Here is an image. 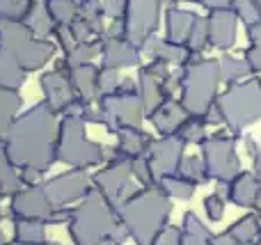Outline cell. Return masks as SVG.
Segmentation results:
<instances>
[{
	"label": "cell",
	"instance_id": "cell-1",
	"mask_svg": "<svg viewBox=\"0 0 261 245\" xmlns=\"http://www.w3.org/2000/svg\"><path fill=\"white\" fill-rule=\"evenodd\" d=\"M58 113L46 101L16 115L3 135V149L18 170L35 168L48 172L58 160Z\"/></svg>",
	"mask_w": 261,
	"mask_h": 245
},
{
	"label": "cell",
	"instance_id": "cell-2",
	"mask_svg": "<svg viewBox=\"0 0 261 245\" xmlns=\"http://www.w3.org/2000/svg\"><path fill=\"white\" fill-rule=\"evenodd\" d=\"M170 213H172V197L163 190L161 183L140 186L117 209L119 223H122V227L126 229L128 238L135 245L156 243L158 234L170 223Z\"/></svg>",
	"mask_w": 261,
	"mask_h": 245
},
{
	"label": "cell",
	"instance_id": "cell-3",
	"mask_svg": "<svg viewBox=\"0 0 261 245\" xmlns=\"http://www.w3.org/2000/svg\"><path fill=\"white\" fill-rule=\"evenodd\" d=\"M67 227L73 245H99L103 241L124 245L128 238L126 229L117 218V211L94 186L78 202V206H73Z\"/></svg>",
	"mask_w": 261,
	"mask_h": 245
},
{
	"label": "cell",
	"instance_id": "cell-4",
	"mask_svg": "<svg viewBox=\"0 0 261 245\" xmlns=\"http://www.w3.org/2000/svg\"><path fill=\"white\" fill-rule=\"evenodd\" d=\"M216 105L229 135L241 138L245 128L261 119V78H248L229 85V90L216 99Z\"/></svg>",
	"mask_w": 261,
	"mask_h": 245
},
{
	"label": "cell",
	"instance_id": "cell-5",
	"mask_svg": "<svg viewBox=\"0 0 261 245\" xmlns=\"http://www.w3.org/2000/svg\"><path fill=\"white\" fill-rule=\"evenodd\" d=\"M220 83L222 78L218 60H197L193 64H186L179 76V101L190 115H206L218 99Z\"/></svg>",
	"mask_w": 261,
	"mask_h": 245
},
{
	"label": "cell",
	"instance_id": "cell-6",
	"mask_svg": "<svg viewBox=\"0 0 261 245\" xmlns=\"http://www.w3.org/2000/svg\"><path fill=\"white\" fill-rule=\"evenodd\" d=\"M0 46L18 60L25 71L46 67L55 55V44L48 37H37L23 21L0 18Z\"/></svg>",
	"mask_w": 261,
	"mask_h": 245
},
{
	"label": "cell",
	"instance_id": "cell-7",
	"mask_svg": "<svg viewBox=\"0 0 261 245\" xmlns=\"http://www.w3.org/2000/svg\"><path fill=\"white\" fill-rule=\"evenodd\" d=\"M58 163L69 168H96L106 163L103 147L90 140L85 133V122L81 117L62 115L58 126Z\"/></svg>",
	"mask_w": 261,
	"mask_h": 245
},
{
	"label": "cell",
	"instance_id": "cell-8",
	"mask_svg": "<svg viewBox=\"0 0 261 245\" xmlns=\"http://www.w3.org/2000/svg\"><path fill=\"white\" fill-rule=\"evenodd\" d=\"M96 103L103 113V126L108 128V133H117L124 126H140L144 117L135 80H122L113 94L101 96Z\"/></svg>",
	"mask_w": 261,
	"mask_h": 245
},
{
	"label": "cell",
	"instance_id": "cell-9",
	"mask_svg": "<svg viewBox=\"0 0 261 245\" xmlns=\"http://www.w3.org/2000/svg\"><path fill=\"white\" fill-rule=\"evenodd\" d=\"M202 149V160L206 168L208 181H231L241 168V158L236 154V138L227 135V133H213L199 145Z\"/></svg>",
	"mask_w": 261,
	"mask_h": 245
},
{
	"label": "cell",
	"instance_id": "cell-10",
	"mask_svg": "<svg viewBox=\"0 0 261 245\" xmlns=\"http://www.w3.org/2000/svg\"><path fill=\"white\" fill-rule=\"evenodd\" d=\"M163 14V0H126L124 7V39L142 48L151 39Z\"/></svg>",
	"mask_w": 261,
	"mask_h": 245
},
{
	"label": "cell",
	"instance_id": "cell-11",
	"mask_svg": "<svg viewBox=\"0 0 261 245\" xmlns=\"http://www.w3.org/2000/svg\"><path fill=\"white\" fill-rule=\"evenodd\" d=\"M130 179H133L130 160L119 158V160L103 163V168L96 170V172L92 174V186L117 211L119 206H122V202L130 195Z\"/></svg>",
	"mask_w": 261,
	"mask_h": 245
},
{
	"label": "cell",
	"instance_id": "cell-12",
	"mask_svg": "<svg viewBox=\"0 0 261 245\" xmlns=\"http://www.w3.org/2000/svg\"><path fill=\"white\" fill-rule=\"evenodd\" d=\"M44 188L55 209H67L71 204H78L92 190V177L85 168H71L44 181Z\"/></svg>",
	"mask_w": 261,
	"mask_h": 245
},
{
	"label": "cell",
	"instance_id": "cell-13",
	"mask_svg": "<svg viewBox=\"0 0 261 245\" xmlns=\"http://www.w3.org/2000/svg\"><path fill=\"white\" fill-rule=\"evenodd\" d=\"M53 211L55 206L48 200L44 181L35 186H23L9 197V218L12 220H41L44 225H48Z\"/></svg>",
	"mask_w": 261,
	"mask_h": 245
},
{
	"label": "cell",
	"instance_id": "cell-14",
	"mask_svg": "<svg viewBox=\"0 0 261 245\" xmlns=\"http://www.w3.org/2000/svg\"><path fill=\"white\" fill-rule=\"evenodd\" d=\"M184 149L186 145L176 135H161L158 140L151 142V147L147 151V158L151 163L153 174H156V181L179 174L181 160L186 156Z\"/></svg>",
	"mask_w": 261,
	"mask_h": 245
},
{
	"label": "cell",
	"instance_id": "cell-15",
	"mask_svg": "<svg viewBox=\"0 0 261 245\" xmlns=\"http://www.w3.org/2000/svg\"><path fill=\"white\" fill-rule=\"evenodd\" d=\"M71 67L67 64V60L55 64L53 71H46L44 76L39 78V85H41V92H44V101L55 110L58 115L64 113L69 103L76 99V92L71 87Z\"/></svg>",
	"mask_w": 261,
	"mask_h": 245
},
{
	"label": "cell",
	"instance_id": "cell-16",
	"mask_svg": "<svg viewBox=\"0 0 261 245\" xmlns=\"http://www.w3.org/2000/svg\"><path fill=\"white\" fill-rule=\"evenodd\" d=\"M142 48L130 44L124 37H106L101 39V67L108 69H126V67H138Z\"/></svg>",
	"mask_w": 261,
	"mask_h": 245
},
{
	"label": "cell",
	"instance_id": "cell-17",
	"mask_svg": "<svg viewBox=\"0 0 261 245\" xmlns=\"http://www.w3.org/2000/svg\"><path fill=\"white\" fill-rule=\"evenodd\" d=\"M208 23V46L220 50H229L236 44L239 35V16L234 9H213L206 18Z\"/></svg>",
	"mask_w": 261,
	"mask_h": 245
},
{
	"label": "cell",
	"instance_id": "cell-18",
	"mask_svg": "<svg viewBox=\"0 0 261 245\" xmlns=\"http://www.w3.org/2000/svg\"><path fill=\"white\" fill-rule=\"evenodd\" d=\"M99 71H101V67L85 62V64L73 67L71 73H69L73 92L85 103H96L99 101Z\"/></svg>",
	"mask_w": 261,
	"mask_h": 245
},
{
	"label": "cell",
	"instance_id": "cell-19",
	"mask_svg": "<svg viewBox=\"0 0 261 245\" xmlns=\"http://www.w3.org/2000/svg\"><path fill=\"white\" fill-rule=\"evenodd\" d=\"M188 110L184 108L181 101L167 99L165 103H161L151 115H147L149 122L153 124V128L158 131V135H174L176 128L184 124V119L188 117Z\"/></svg>",
	"mask_w": 261,
	"mask_h": 245
},
{
	"label": "cell",
	"instance_id": "cell-20",
	"mask_svg": "<svg viewBox=\"0 0 261 245\" xmlns=\"http://www.w3.org/2000/svg\"><path fill=\"white\" fill-rule=\"evenodd\" d=\"M135 87H138V96H140V101H142L144 117L151 115L153 110H156L161 103H165L167 99H172V96L165 92V87H163L161 78H156L153 73H149L144 67L140 69L138 80H135Z\"/></svg>",
	"mask_w": 261,
	"mask_h": 245
},
{
	"label": "cell",
	"instance_id": "cell-21",
	"mask_svg": "<svg viewBox=\"0 0 261 245\" xmlns=\"http://www.w3.org/2000/svg\"><path fill=\"white\" fill-rule=\"evenodd\" d=\"M261 190V181L254 177V172H239L229 181V195L227 202L241 206V209H254V202Z\"/></svg>",
	"mask_w": 261,
	"mask_h": 245
},
{
	"label": "cell",
	"instance_id": "cell-22",
	"mask_svg": "<svg viewBox=\"0 0 261 245\" xmlns=\"http://www.w3.org/2000/svg\"><path fill=\"white\" fill-rule=\"evenodd\" d=\"M197 14L181 7H167L165 12V39L172 44H186L190 30H193Z\"/></svg>",
	"mask_w": 261,
	"mask_h": 245
},
{
	"label": "cell",
	"instance_id": "cell-23",
	"mask_svg": "<svg viewBox=\"0 0 261 245\" xmlns=\"http://www.w3.org/2000/svg\"><path fill=\"white\" fill-rule=\"evenodd\" d=\"M117 147L122 151L124 158H138V156H147L149 147H151L153 138L149 133H144L140 126H124L117 133Z\"/></svg>",
	"mask_w": 261,
	"mask_h": 245
},
{
	"label": "cell",
	"instance_id": "cell-24",
	"mask_svg": "<svg viewBox=\"0 0 261 245\" xmlns=\"http://www.w3.org/2000/svg\"><path fill=\"white\" fill-rule=\"evenodd\" d=\"M23 23H25L37 37H50L58 30V23H55L53 16L48 14V7H46L44 0H35V3H32V7L28 9Z\"/></svg>",
	"mask_w": 261,
	"mask_h": 245
},
{
	"label": "cell",
	"instance_id": "cell-25",
	"mask_svg": "<svg viewBox=\"0 0 261 245\" xmlns=\"http://www.w3.org/2000/svg\"><path fill=\"white\" fill-rule=\"evenodd\" d=\"M28 71L18 64V60L0 46V87L5 90H18L25 83Z\"/></svg>",
	"mask_w": 261,
	"mask_h": 245
},
{
	"label": "cell",
	"instance_id": "cell-26",
	"mask_svg": "<svg viewBox=\"0 0 261 245\" xmlns=\"http://www.w3.org/2000/svg\"><path fill=\"white\" fill-rule=\"evenodd\" d=\"M227 232L241 245H254L259 238V232H261V220H259V215L248 213V215H243V218L234 220V223L227 227Z\"/></svg>",
	"mask_w": 261,
	"mask_h": 245
},
{
	"label": "cell",
	"instance_id": "cell-27",
	"mask_svg": "<svg viewBox=\"0 0 261 245\" xmlns=\"http://www.w3.org/2000/svg\"><path fill=\"white\" fill-rule=\"evenodd\" d=\"M21 105H23V99L18 94V90H5V87H0V140L7 133L14 117L18 115Z\"/></svg>",
	"mask_w": 261,
	"mask_h": 245
},
{
	"label": "cell",
	"instance_id": "cell-28",
	"mask_svg": "<svg viewBox=\"0 0 261 245\" xmlns=\"http://www.w3.org/2000/svg\"><path fill=\"white\" fill-rule=\"evenodd\" d=\"M21 188H23V181H21V174H18V168L9 160V156L0 147V195L12 197Z\"/></svg>",
	"mask_w": 261,
	"mask_h": 245
},
{
	"label": "cell",
	"instance_id": "cell-29",
	"mask_svg": "<svg viewBox=\"0 0 261 245\" xmlns=\"http://www.w3.org/2000/svg\"><path fill=\"white\" fill-rule=\"evenodd\" d=\"M204 128H206V117H204V115H188V117L184 119V124L176 128L174 135L179 138L184 145H202V142L206 140Z\"/></svg>",
	"mask_w": 261,
	"mask_h": 245
},
{
	"label": "cell",
	"instance_id": "cell-30",
	"mask_svg": "<svg viewBox=\"0 0 261 245\" xmlns=\"http://www.w3.org/2000/svg\"><path fill=\"white\" fill-rule=\"evenodd\" d=\"M46 225L41 220H14V243H44Z\"/></svg>",
	"mask_w": 261,
	"mask_h": 245
},
{
	"label": "cell",
	"instance_id": "cell-31",
	"mask_svg": "<svg viewBox=\"0 0 261 245\" xmlns=\"http://www.w3.org/2000/svg\"><path fill=\"white\" fill-rule=\"evenodd\" d=\"M218 64H220V78L227 85H236V83H241L243 78H248L252 73L245 58L241 60V58H231V55H222L218 60Z\"/></svg>",
	"mask_w": 261,
	"mask_h": 245
},
{
	"label": "cell",
	"instance_id": "cell-32",
	"mask_svg": "<svg viewBox=\"0 0 261 245\" xmlns=\"http://www.w3.org/2000/svg\"><path fill=\"white\" fill-rule=\"evenodd\" d=\"M248 32V41L250 46L245 48V62H248L250 71L259 73L261 71V21L252 23V25H245Z\"/></svg>",
	"mask_w": 261,
	"mask_h": 245
},
{
	"label": "cell",
	"instance_id": "cell-33",
	"mask_svg": "<svg viewBox=\"0 0 261 245\" xmlns=\"http://www.w3.org/2000/svg\"><path fill=\"white\" fill-rule=\"evenodd\" d=\"M78 16L85 18L92 28H94L96 37L103 39V3L101 0H81L78 3Z\"/></svg>",
	"mask_w": 261,
	"mask_h": 245
},
{
	"label": "cell",
	"instance_id": "cell-34",
	"mask_svg": "<svg viewBox=\"0 0 261 245\" xmlns=\"http://www.w3.org/2000/svg\"><path fill=\"white\" fill-rule=\"evenodd\" d=\"M161 188L167 193V195L172 197V200H181V202H186V200H190V197L195 195V183H190L188 179H184L181 174H174V177H165V179H161Z\"/></svg>",
	"mask_w": 261,
	"mask_h": 245
},
{
	"label": "cell",
	"instance_id": "cell-35",
	"mask_svg": "<svg viewBox=\"0 0 261 245\" xmlns=\"http://www.w3.org/2000/svg\"><path fill=\"white\" fill-rule=\"evenodd\" d=\"M48 14L58 25H69L78 16V3L76 0H44Z\"/></svg>",
	"mask_w": 261,
	"mask_h": 245
},
{
	"label": "cell",
	"instance_id": "cell-36",
	"mask_svg": "<svg viewBox=\"0 0 261 245\" xmlns=\"http://www.w3.org/2000/svg\"><path fill=\"white\" fill-rule=\"evenodd\" d=\"M179 174L184 179H188L190 183H195V186L208 181L206 168H204L202 156H184V160H181V168H179Z\"/></svg>",
	"mask_w": 261,
	"mask_h": 245
},
{
	"label": "cell",
	"instance_id": "cell-37",
	"mask_svg": "<svg viewBox=\"0 0 261 245\" xmlns=\"http://www.w3.org/2000/svg\"><path fill=\"white\" fill-rule=\"evenodd\" d=\"M186 46H188L190 53L202 55V50L208 46V23H206V18L197 16V21H195L188 39H186Z\"/></svg>",
	"mask_w": 261,
	"mask_h": 245
},
{
	"label": "cell",
	"instance_id": "cell-38",
	"mask_svg": "<svg viewBox=\"0 0 261 245\" xmlns=\"http://www.w3.org/2000/svg\"><path fill=\"white\" fill-rule=\"evenodd\" d=\"M96 55H101V41H87V44H78L71 53L64 55V60H67V64L73 69V67H78V64L92 62Z\"/></svg>",
	"mask_w": 261,
	"mask_h": 245
},
{
	"label": "cell",
	"instance_id": "cell-39",
	"mask_svg": "<svg viewBox=\"0 0 261 245\" xmlns=\"http://www.w3.org/2000/svg\"><path fill=\"white\" fill-rule=\"evenodd\" d=\"M130 172H133V179L140 183V186H153L156 181V174L151 170V163H149L147 156H138V158H130Z\"/></svg>",
	"mask_w": 261,
	"mask_h": 245
},
{
	"label": "cell",
	"instance_id": "cell-40",
	"mask_svg": "<svg viewBox=\"0 0 261 245\" xmlns=\"http://www.w3.org/2000/svg\"><path fill=\"white\" fill-rule=\"evenodd\" d=\"M181 232L193 234V236L208 238V241H213V236H216V234H213L211 229L202 223V220H199V215L195 213V211H186L184 213V218H181Z\"/></svg>",
	"mask_w": 261,
	"mask_h": 245
},
{
	"label": "cell",
	"instance_id": "cell-41",
	"mask_svg": "<svg viewBox=\"0 0 261 245\" xmlns=\"http://www.w3.org/2000/svg\"><path fill=\"white\" fill-rule=\"evenodd\" d=\"M231 9L239 16V21H243L245 25H252V23L261 21V7L254 0H234Z\"/></svg>",
	"mask_w": 261,
	"mask_h": 245
},
{
	"label": "cell",
	"instance_id": "cell-42",
	"mask_svg": "<svg viewBox=\"0 0 261 245\" xmlns=\"http://www.w3.org/2000/svg\"><path fill=\"white\" fill-rule=\"evenodd\" d=\"M35 0H0V18L23 21Z\"/></svg>",
	"mask_w": 261,
	"mask_h": 245
},
{
	"label": "cell",
	"instance_id": "cell-43",
	"mask_svg": "<svg viewBox=\"0 0 261 245\" xmlns=\"http://www.w3.org/2000/svg\"><path fill=\"white\" fill-rule=\"evenodd\" d=\"M225 204H227V200L218 195L216 190L211 195H206L204 197V213H206V218L211 223H220L225 218Z\"/></svg>",
	"mask_w": 261,
	"mask_h": 245
},
{
	"label": "cell",
	"instance_id": "cell-44",
	"mask_svg": "<svg viewBox=\"0 0 261 245\" xmlns=\"http://www.w3.org/2000/svg\"><path fill=\"white\" fill-rule=\"evenodd\" d=\"M119 83H122V78H119L117 69L101 67V71H99V99L106 94H113V92L119 87Z\"/></svg>",
	"mask_w": 261,
	"mask_h": 245
},
{
	"label": "cell",
	"instance_id": "cell-45",
	"mask_svg": "<svg viewBox=\"0 0 261 245\" xmlns=\"http://www.w3.org/2000/svg\"><path fill=\"white\" fill-rule=\"evenodd\" d=\"M69 30H71L73 39H76L78 44H87V41H92V37H96L94 28L81 16H76L71 23H69Z\"/></svg>",
	"mask_w": 261,
	"mask_h": 245
},
{
	"label": "cell",
	"instance_id": "cell-46",
	"mask_svg": "<svg viewBox=\"0 0 261 245\" xmlns=\"http://www.w3.org/2000/svg\"><path fill=\"white\" fill-rule=\"evenodd\" d=\"M55 37H58V44H60V48L64 50V55H69L78 46V41L73 39L69 25H58V30H55Z\"/></svg>",
	"mask_w": 261,
	"mask_h": 245
},
{
	"label": "cell",
	"instance_id": "cell-47",
	"mask_svg": "<svg viewBox=\"0 0 261 245\" xmlns=\"http://www.w3.org/2000/svg\"><path fill=\"white\" fill-rule=\"evenodd\" d=\"M153 245H181V227H172L167 225L161 234H158Z\"/></svg>",
	"mask_w": 261,
	"mask_h": 245
},
{
	"label": "cell",
	"instance_id": "cell-48",
	"mask_svg": "<svg viewBox=\"0 0 261 245\" xmlns=\"http://www.w3.org/2000/svg\"><path fill=\"white\" fill-rule=\"evenodd\" d=\"M18 174H21L23 186H35V183H41V177H44V172H39V170H35V168H21L18 170Z\"/></svg>",
	"mask_w": 261,
	"mask_h": 245
},
{
	"label": "cell",
	"instance_id": "cell-49",
	"mask_svg": "<svg viewBox=\"0 0 261 245\" xmlns=\"http://www.w3.org/2000/svg\"><path fill=\"white\" fill-rule=\"evenodd\" d=\"M211 245H241V243L236 241V238L225 229V232H220V234H216V236H213Z\"/></svg>",
	"mask_w": 261,
	"mask_h": 245
},
{
	"label": "cell",
	"instance_id": "cell-50",
	"mask_svg": "<svg viewBox=\"0 0 261 245\" xmlns=\"http://www.w3.org/2000/svg\"><path fill=\"white\" fill-rule=\"evenodd\" d=\"M231 3L234 0H202V5L208 12H213V9H231Z\"/></svg>",
	"mask_w": 261,
	"mask_h": 245
},
{
	"label": "cell",
	"instance_id": "cell-51",
	"mask_svg": "<svg viewBox=\"0 0 261 245\" xmlns=\"http://www.w3.org/2000/svg\"><path fill=\"white\" fill-rule=\"evenodd\" d=\"M243 145H245V149H248V156L250 158H254L257 156V151H259V145L252 140L250 135H243Z\"/></svg>",
	"mask_w": 261,
	"mask_h": 245
},
{
	"label": "cell",
	"instance_id": "cell-52",
	"mask_svg": "<svg viewBox=\"0 0 261 245\" xmlns=\"http://www.w3.org/2000/svg\"><path fill=\"white\" fill-rule=\"evenodd\" d=\"M252 172H254V177L261 181V142H259V151H257V156L252 158Z\"/></svg>",
	"mask_w": 261,
	"mask_h": 245
},
{
	"label": "cell",
	"instance_id": "cell-53",
	"mask_svg": "<svg viewBox=\"0 0 261 245\" xmlns=\"http://www.w3.org/2000/svg\"><path fill=\"white\" fill-rule=\"evenodd\" d=\"M12 245H25V243H12ZM30 245H60L55 241H44V243H30Z\"/></svg>",
	"mask_w": 261,
	"mask_h": 245
},
{
	"label": "cell",
	"instance_id": "cell-54",
	"mask_svg": "<svg viewBox=\"0 0 261 245\" xmlns=\"http://www.w3.org/2000/svg\"><path fill=\"white\" fill-rule=\"evenodd\" d=\"M254 209L261 213V190H259V195H257V202H254Z\"/></svg>",
	"mask_w": 261,
	"mask_h": 245
},
{
	"label": "cell",
	"instance_id": "cell-55",
	"mask_svg": "<svg viewBox=\"0 0 261 245\" xmlns=\"http://www.w3.org/2000/svg\"><path fill=\"white\" fill-rule=\"evenodd\" d=\"M176 3H199L202 5V0H176Z\"/></svg>",
	"mask_w": 261,
	"mask_h": 245
},
{
	"label": "cell",
	"instance_id": "cell-56",
	"mask_svg": "<svg viewBox=\"0 0 261 245\" xmlns=\"http://www.w3.org/2000/svg\"><path fill=\"white\" fill-rule=\"evenodd\" d=\"M0 245H9V243H7V238H5L3 234H0Z\"/></svg>",
	"mask_w": 261,
	"mask_h": 245
},
{
	"label": "cell",
	"instance_id": "cell-57",
	"mask_svg": "<svg viewBox=\"0 0 261 245\" xmlns=\"http://www.w3.org/2000/svg\"><path fill=\"white\" fill-rule=\"evenodd\" d=\"M99 245H117L115 241H103V243H99Z\"/></svg>",
	"mask_w": 261,
	"mask_h": 245
},
{
	"label": "cell",
	"instance_id": "cell-58",
	"mask_svg": "<svg viewBox=\"0 0 261 245\" xmlns=\"http://www.w3.org/2000/svg\"><path fill=\"white\" fill-rule=\"evenodd\" d=\"M254 245H261V232H259V238H257V243H254Z\"/></svg>",
	"mask_w": 261,
	"mask_h": 245
},
{
	"label": "cell",
	"instance_id": "cell-59",
	"mask_svg": "<svg viewBox=\"0 0 261 245\" xmlns=\"http://www.w3.org/2000/svg\"><path fill=\"white\" fill-rule=\"evenodd\" d=\"M0 220H3V213H0Z\"/></svg>",
	"mask_w": 261,
	"mask_h": 245
},
{
	"label": "cell",
	"instance_id": "cell-60",
	"mask_svg": "<svg viewBox=\"0 0 261 245\" xmlns=\"http://www.w3.org/2000/svg\"><path fill=\"white\" fill-rule=\"evenodd\" d=\"M76 3H81V0H76Z\"/></svg>",
	"mask_w": 261,
	"mask_h": 245
}]
</instances>
